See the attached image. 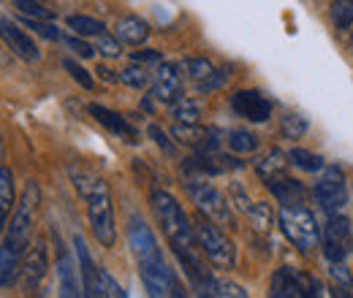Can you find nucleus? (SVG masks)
<instances>
[{
  "label": "nucleus",
  "mask_w": 353,
  "mask_h": 298,
  "mask_svg": "<svg viewBox=\"0 0 353 298\" xmlns=\"http://www.w3.org/2000/svg\"><path fill=\"white\" fill-rule=\"evenodd\" d=\"M329 277H332V282H334V293H337V296H351L353 277H351V271L343 266V260H340V263H332V260H329Z\"/></svg>",
  "instance_id": "26"
},
{
  "label": "nucleus",
  "mask_w": 353,
  "mask_h": 298,
  "mask_svg": "<svg viewBox=\"0 0 353 298\" xmlns=\"http://www.w3.org/2000/svg\"><path fill=\"white\" fill-rule=\"evenodd\" d=\"M68 28H71L77 36H90V39L106 33V25H103V22H98V19H92V17H85V14L68 17Z\"/></svg>",
  "instance_id": "24"
},
{
  "label": "nucleus",
  "mask_w": 353,
  "mask_h": 298,
  "mask_svg": "<svg viewBox=\"0 0 353 298\" xmlns=\"http://www.w3.org/2000/svg\"><path fill=\"white\" fill-rule=\"evenodd\" d=\"M128 244H131V253L136 257V263H139V274H141L144 290L150 296H182V288H179L174 268L166 263L152 228L139 214H131V220H128Z\"/></svg>",
  "instance_id": "2"
},
{
  "label": "nucleus",
  "mask_w": 353,
  "mask_h": 298,
  "mask_svg": "<svg viewBox=\"0 0 353 298\" xmlns=\"http://www.w3.org/2000/svg\"><path fill=\"white\" fill-rule=\"evenodd\" d=\"M65 43H68V46H71V49H74L79 57H85V60L95 54V46H90L88 41H82L79 36H68V39H65Z\"/></svg>",
  "instance_id": "39"
},
{
  "label": "nucleus",
  "mask_w": 353,
  "mask_h": 298,
  "mask_svg": "<svg viewBox=\"0 0 353 298\" xmlns=\"http://www.w3.org/2000/svg\"><path fill=\"white\" fill-rule=\"evenodd\" d=\"M6 158V144H3V133H0V160Z\"/></svg>",
  "instance_id": "42"
},
{
  "label": "nucleus",
  "mask_w": 353,
  "mask_h": 298,
  "mask_svg": "<svg viewBox=\"0 0 353 298\" xmlns=\"http://www.w3.org/2000/svg\"><path fill=\"white\" fill-rule=\"evenodd\" d=\"M193 228H196V239H199L201 253L207 255V260H210L215 268H221V271L236 268V247H234V242L223 233V228L215 220H210L207 214L199 212Z\"/></svg>",
  "instance_id": "6"
},
{
  "label": "nucleus",
  "mask_w": 353,
  "mask_h": 298,
  "mask_svg": "<svg viewBox=\"0 0 353 298\" xmlns=\"http://www.w3.org/2000/svg\"><path fill=\"white\" fill-rule=\"evenodd\" d=\"M152 98L158 103L172 106L182 98V74L174 63H161L152 76Z\"/></svg>",
  "instance_id": "15"
},
{
  "label": "nucleus",
  "mask_w": 353,
  "mask_h": 298,
  "mask_svg": "<svg viewBox=\"0 0 353 298\" xmlns=\"http://www.w3.org/2000/svg\"><path fill=\"white\" fill-rule=\"evenodd\" d=\"M288 163L296 166V169L307 171V173L323 171V158H321V155H312L307 149H291V152H288Z\"/></svg>",
  "instance_id": "27"
},
{
  "label": "nucleus",
  "mask_w": 353,
  "mask_h": 298,
  "mask_svg": "<svg viewBox=\"0 0 353 298\" xmlns=\"http://www.w3.org/2000/svg\"><path fill=\"white\" fill-rule=\"evenodd\" d=\"M98 74H101V76H103L106 82H117V79H120V76H114V74H112L109 68H98Z\"/></svg>",
  "instance_id": "41"
},
{
  "label": "nucleus",
  "mask_w": 353,
  "mask_h": 298,
  "mask_svg": "<svg viewBox=\"0 0 353 298\" xmlns=\"http://www.w3.org/2000/svg\"><path fill=\"white\" fill-rule=\"evenodd\" d=\"M199 293H201V296H218V298H245L248 296V290H245L242 285L228 282V279H215V277H212Z\"/></svg>",
  "instance_id": "22"
},
{
  "label": "nucleus",
  "mask_w": 353,
  "mask_h": 298,
  "mask_svg": "<svg viewBox=\"0 0 353 298\" xmlns=\"http://www.w3.org/2000/svg\"><path fill=\"white\" fill-rule=\"evenodd\" d=\"M41 206V187L36 182L25 184V193L8 220V231L0 242V288H8L22 274V260L33 244V231Z\"/></svg>",
  "instance_id": "1"
},
{
  "label": "nucleus",
  "mask_w": 353,
  "mask_h": 298,
  "mask_svg": "<svg viewBox=\"0 0 353 298\" xmlns=\"http://www.w3.org/2000/svg\"><path fill=\"white\" fill-rule=\"evenodd\" d=\"M172 114H174L176 123H199V117H201V106H199V100L182 95L176 103H172Z\"/></svg>",
  "instance_id": "25"
},
{
  "label": "nucleus",
  "mask_w": 353,
  "mask_h": 298,
  "mask_svg": "<svg viewBox=\"0 0 353 298\" xmlns=\"http://www.w3.org/2000/svg\"><path fill=\"white\" fill-rule=\"evenodd\" d=\"M101 296H112V298H125L128 293L120 288V282L106 271V268H98V296L95 298H101Z\"/></svg>",
  "instance_id": "30"
},
{
  "label": "nucleus",
  "mask_w": 353,
  "mask_h": 298,
  "mask_svg": "<svg viewBox=\"0 0 353 298\" xmlns=\"http://www.w3.org/2000/svg\"><path fill=\"white\" fill-rule=\"evenodd\" d=\"M256 171H259V176L264 179L266 184H272V182L288 176V155H283L280 149L272 147L269 152H264V155L256 160Z\"/></svg>",
  "instance_id": "18"
},
{
  "label": "nucleus",
  "mask_w": 353,
  "mask_h": 298,
  "mask_svg": "<svg viewBox=\"0 0 353 298\" xmlns=\"http://www.w3.org/2000/svg\"><path fill=\"white\" fill-rule=\"evenodd\" d=\"M231 109L248 123H266L272 117V100L259 89H239L231 98Z\"/></svg>",
  "instance_id": "14"
},
{
  "label": "nucleus",
  "mask_w": 353,
  "mask_h": 298,
  "mask_svg": "<svg viewBox=\"0 0 353 298\" xmlns=\"http://www.w3.org/2000/svg\"><path fill=\"white\" fill-rule=\"evenodd\" d=\"M120 82H123L125 87H133V89H144V87L150 85V74H147L144 65L133 63V65H128V68L120 71Z\"/></svg>",
  "instance_id": "29"
},
{
  "label": "nucleus",
  "mask_w": 353,
  "mask_h": 298,
  "mask_svg": "<svg viewBox=\"0 0 353 298\" xmlns=\"http://www.w3.org/2000/svg\"><path fill=\"white\" fill-rule=\"evenodd\" d=\"M0 39L8 46V52H14L19 60L25 63H39L41 60V49L36 46V41L8 17H0Z\"/></svg>",
  "instance_id": "13"
},
{
  "label": "nucleus",
  "mask_w": 353,
  "mask_h": 298,
  "mask_svg": "<svg viewBox=\"0 0 353 298\" xmlns=\"http://www.w3.org/2000/svg\"><path fill=\"white\" fill-rule=\"evenodd\" d=\"M117 39L123 43H128V46H141V43L150 39V25L141 19V17H136V14H128V17H123V19H117Z\"/></svg>",
  "instance_id": "19"
},
{
  "label": "nucleus",
  "mask_w": 353,
  "mask_h": 298,
  "mask_svg": "<svg viewBox=\"0 0 353 298\" xmlns=\"http://www.w3.org/2000/svg\"><path fill=\"white\" fill-rule=\"evenodd\" d=\"M259 136L253 130H245V128H236L228 133V147L236 152V155H250L259 149Z\"/></svg>",
  "instance_id": "23"
},
{
  "label": "nucleus",
  "mask_w": 353,
  "mask_h": 298,
  "mask_svg": "<svg viewBox=\"0 0 353 298\" xmlns=\"http://www.w3.org/2000/svg\"><path fill=\"white\" fill-rule=\"evenodd\" d=\"M152 212L161 222V231L166 233L169 244L174 253H190V250H201L199 239H196V228L188 220V214L182 209V204L176 201L169 190H152L150 195Z\"/></svg>",
  "instance_id": "4"
},
{
  "label": "nucleus",
  "mask_w": 353,
  "mask_h": 298,
  "mask_svg": "<svg viewBox=\"0 0 353 298\" xmlns=\"http://www.w3.org/2000/svg\"><path fill=\"white\" fill-rule=\"evenodd\" d=\"M155 60H161V52H155V49L133 52V63H155Z\"/></svg>",
  "instance_id": "40"
},
{
  "label": "nucleus",
  "mask_w": 353,
  "mask_h": 298,
  "mask_svg": "<svg viewBox=\"0 0 353 298\" xmlns=\"http://www.w3.org/2000/svg\"><path fill=\"white\" fill-rule=\"evenodd\" d=\"M90 114H92L106 130H112L114 136L125 138L128 144H139V130L133 128L125 117H120L117 111H112V109H106V106H101V103H92V106H90Z\"/></svg>",
  "instance_id": "16"
},
{
  "label": "nucleus",
  "mask_w": 353,
  "mask_h": 298,
  "mask_svg": "<svg viewBox=\"0 0 353 298\" xmlns=\"http://www.w3.org/2000/svg\"><path fill=\"white\" fill-rule=\"evenodd\" d=\"M332 19L340 30H348L353 25V0H332Z\"/></svg>",
  "instance_id": "31"
},
{
  "label": "nucleus",
  "mask_w": 353,
  "mask_h": 298,
  "mask_svg": "<svg viewBox=\"0 0 353 298\" xmlns=\"http://www.w3.org/2000/svg\"><path fill=\"white\" fill-rule=\"evenodd\" d=\"M14 6H17L25 17H36V19H49V17H52V11L44 8L39 0H14Z\"/></svg>",
  "instance_id": "36"
},
{
  "label": "nucleus",
  "mask_w": 353,
  "mask_h": 298,
  "mask_svg": "<svg viewBox=\"0 0 353 298\" xmlns=\"http://www.w3.org/2000/svg\"><path fill=\"white\" fill-rule=\"evenodd\" d=\"M46 271H49V247H46L44 239H36L22 260V285L28 293H36L41 288Z\"/></svg>",
  "instance_id": "11"
},
{
  "label": "nucleus",
  "mask_w": 353,
  "mask_h": 298,
  "mask_svg": "<svg viewBox=\"0 0 353 298\" xmlns=\"http://www.w3.org/2000/svg\"><path fill=\"white\" fill-rule=\"evenodd\" d=\"M150 136L155 138V144H158L166 155H176V147L172 144V138L166 136V130L161 128V125H155V123H152V125H150Z\"/></svg>",
  "instance_id": "38"
},
{
  "label": "nucleus",
  "mask_w": 353,
  "mask_h": 298,
  "mask_svg": "<svg viewBox=\"0 0 353 298\" xmlns=\"http://www.w3.org/2000/svg\"><path fill=\"white\" fill-rule=\"evenodd\" d=\"M250 222H253V228L256 231H261V233H269L272 231V225H274V212H272V206L264 204V201H259V204H253L250 206Z\"/></svg>",
  "instance_id": "28"
},
{
  "label": "nucleus",
  "mask_w": 353,
  "mask_h": 298,
  "mask_svg": "<svg viewBox=\"0 0 353 298\" xmlns=\"http://www.w3.org/2000/svg\"><path fill=\"white\" fill-rule=\"evenodd\" d=\"M277 222H280V231L285 233V239L305 255L312 253L323 239L318 220L312 217V212L305 204H283L277 212Z\"/></svg>",
  "instance_id": "5"
},
{
  "label": "nucleus",
  "mask_w": 353,
  "mask_h": 298,
  "mask_svg": "<svg viewBox=\"0 0 353 298\" xmlns=\"http://www.w3.org/2000/svg\"><path fill=\"white\" fill-rule=\"evenodd\" d=\"M231 204H234V206H236L239 212H245V214L250 212V206H253L250 195L245 193V187H242L239 182H234V184H231Z\"/></svg>",
  "instance_id": "37"
},
{
  "label": "nucleus",
  "mask_w": 353,
  "mask_h": 298,
  "mask_svg": "<svg viewBox=\"0 0 353 298\" xmlns=\"http://www.w3.org/2000/svg\"><path fill=\"white\" fill-rule=\"evenodd\" d=\"M266 187L274 193V198L280 204H305V187L299 182L288 179V176H283V179H277V182H272Z\"/></svg>",
  "instance_id": "21"
},
{
  "label": "nucleus",
  "mask_w": 353,
  "mask_h": 298,
  "mask_svg": "<svg viewBox=\"0 0 353 298\" xmlns=\"http://www.w3.org/2000/svg\"><path fill=\"white\" fill-rule=\"evenodd\" d=\"M63 68H65V71L71 74V79H74L77 85H82L85 89H92V85H95V82H92V76H90L88 71H85V68H82V65H79L77 60L65 57V60H63Z\"/></svg>",
  "instance_id": "35"
},
{
  "label": "nucleus",
  "mask_w": 353,
  "mask_h": 298,
  "mask_svg": "<svg viewBox=\"0 0 353 298\" xmlns=\"http://www.w3.org/2000/svg\"><path fill=\"white\" fill-rule=\"evenodd\" d=\"M272 298H321L326 296V288L318 277H310L305 271H296L291 266H283L274 271L272 285H269Z\"/></svg>",
  "instance_id": "8"
},
{
  "label": "nucleus",
  "mask_w": 353,
  "mask_h": 298,
  "mask_svg": "<svg viewBox=\"0 0 353 298\" xmlns=\"http://www.w3.org/2000/svg\"><path fill=\"white\" fill-rule=\"evenodd\" d=\"M185 71H188V79L193 82V87L199 92L221 89L228 82V74L223 68H218L212 60H207V57H188L185 60Z\"/></svg>",
  "instance_id": "12"
},
{
  "label": "nucleus",
  "mask_w": 353,
  "mask_h": 298,
  "mask_svg": "<svg viewBox=\"0 0 353 298\" xmlns=\"http://www.w3.org/2000/svg\"><path fill=\"white\" fill-rule=\"evenodd\" d=\"M315 201L323 212L334 214L348 204V187H345V176L337 166H329L323 171V176L315 184Z\"/></svg>",
  "instance_id": "9"
},
{
  "label": "nucleus",
  "mask_w": 353,
  "mask_h": 298,
  "mask_svg": "<svg viewBox=\"0 0 353 298\" xmlns=\"http://www.w3.org/2000/svg\"><path fill=\"white\" fill-rule=\"evenodd\" d=\"M95 52H101L103 57H120V54H123L120 39H117V36H109V33L95 36Z\"/></svg>",
  "instance_id": "33"
},
{
  "label": "nucleus",
  "mask_w": 353,
  "mask_h": 298,
  "mask_svg": "<svg viewBox=\"0 0 353 298\" xmlns=\"http://www.w3.org/2000/svg\"><path fill=\"white\" fill-rule=\"evenodd\" d=\"M280 133L285 138H302L307 133V120L299 117V114H285L283 123H280Z\"/></svg>",
  "instance_id": "32"
},
{
  "label": "nucleus",
  "mask_w": 353,
  "mask_h": 298,
  "mask_svg": "<svg viewBox=\"0 0 353 298\" xmlns=\"http://www.w3.org/2000/svg\"><path fill=\"white\" fill-rule=\"evenodd\" d=\"M30 30H36L41 39H46V41H60V30L54 28V25H49V22H44V19H36V17H25L22 19Z\"/></svg>",
  "instance_id": "34"
},
{
  "label": "nucleus",
  "mask_w": 353,
  "mask_h": 298,
  "mask_svg": "<svg viewBox=\"0 0 353 298\" xmlns=\"http://www.w3.org/2000/svg\"><path fill=\"white\" fill-rule=\"evenodd\" d=\"M188 193L196 204V209L201 214H207L210 220H215L221 228L234 231L236 228V217L231 209V198H225V193H221L212 182H207L204 176H190L188 179Z\"/></svg>",
  "instance_id": "7"
},
{
  "label": "nucleus",
  "mask_w": 353,
  "mask_h": 298,
  "mask_svg": "<svg viewBox=\"0 0 353 298\" xmlns=\"http://www.w3.org/2000/svg\"><path fill=\"white\" fill-rule=\"evenodd\" d=\"M348 250L353 253V231H351V236H348Z\"/></svg>",
  "instance_id": "43"
},
{
  "label": "nucleus",
  "mask_w": 353,
  "mask_h": 298,
  "mask_svg": "<svg viewBox=\"0 0 353 298\" xmlns=\"http://www.w3.org/2000/svg\"><path fill=\"white\" fill-rule=\"evenodd\" d=\"M14 171L8 166H0V236L3 228L8 222V217L14 214Z\"/></svg>",
  "instance_id": "20"
},
{
  "label": "nucleus",
  "mask_w": 353,
  "mask_h": 298,
  "mask_svg": "<svg viewBox=\"0 0 353 298\" xmlns=\"http://www.w3.org/2000/svg\"><path fill=\"white\" fill-rule=\"evenodd\" d=\"M71 182L77 187V193L85 198L88 204V217H90V228H92V236L101 247H114L117 242V225H114V206H112V190L109 184L95 176L92 171L85 169H71Z\"/></svg>",
  "instance_id": "3"
},
{
  "label": "nucleus",
  "mask_w": 353,
  "mask_h": 298,
  "mask_svg": "<svg viewBox=\"0 0 353 298\" xmlns=\"http://www.w3.org/2000/svg\"><path fill=\"white\" fill-rule=\"evenodd\" d=\"M74 253L79 260V271H82V282H85V296H98V266L92 263L88 244L82 239V233H74Z\"/></svg>",
  "instance_id": "17"
},
{
  "label": "nucleus",
  "mask_w": 353,
  "mask_h": 298,
  "mask_svg": "<svg viewBox=\"0 0 353 298\" xmlns=\"http://www.w3.org/2000/svg\"><path fill=\"white\" fill-rule=\"evenodd\" d=\"M52 239H54V247H57V279H60V296L65 298H77L85 296V282L79 279V268L74 263V257L68 253V247L63 244L60 233L52 231Z\"/></svg>",
  "instance_id": "10"
}]
</instances>
